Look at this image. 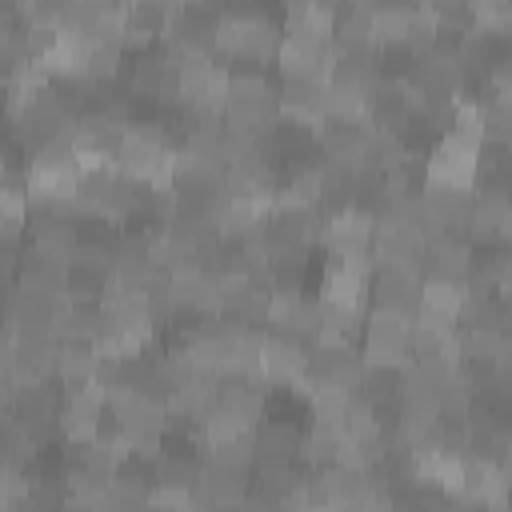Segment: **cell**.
<instances>
[{"label": "cell", "instance_id": "1", "mask_svg": "<svg viewBox=\"0 0 512 512\" xmlns=\"http://www.w3.org/2000/svg\"><path fill=\"white\" fill-rule=\"evenodd\" d=\"M284 20H272L256 0H228L216 24V56L228 64H272Z\"/></svg>", "mask_w": 512, "mask_h": 512}, {"label": "cell", "instance_id": "2", "mask_svg": "<svg viewBox=\"0 0 512 512\" xmlns=\"http://www.w3.org/2000/svg\"><path fill=\"white\" fill-rule=\"evenodd\" d=\"M228 100L224 124L244 136H272L280 124V84L264 72V64H228Z\"/></svg>", "mask_w": 512, "mask_h": 512}, {"label": "cell", "instance_id": "3", "mask_svg": "<svg viewBox=\"0 0 512 512\" xmlns=\"http://www.w3.org/2000/svg\"><path fill=\"white\" fill-rule=\"evenodd\" d=\"M316 296L328 312L364 316L372 304V260L368 256H324Z\"/></svg>", "mask_w": 512, "mask_h": 512}, {"label": "cell", "instance_id": "4", "mask_svg": "<svg viewBox=\"0 0 512 512\" xmlns=\"http://www.w3.org/2000/svg\"><path fill=\"white\" fill-rule=\"evenodd\" d=\"M356 344H360V356H364L368 368L400 372V368L412 360V316L384 312V308H368Z\"/></svg>", "mask_w": 512, "mask_h": 512}, {"label": "cell", "instance_id": "5", "mask_svg": "<svg viewBox=\"0 0 512 512\" xmlns=\"http://www.w3.org/2000/svg\"><path fill=\"white\" fill-rule=\"evenodd\" d=\"M132 100H148L156 108H180V64L164 52V44L132 52L120 76Z\"/></svg>", "mask_w": 512, "mask_h": 512}, {"label": "cell", "instance_id": "6", "mask_svg": "<svg viewBox=\"0 0 512 512\" xmlns=\"http://www.w3.org/2000/svg\"><path fill=\"white\" fill-rule=\"evenodd\" d=\"M228 60L216 52H196L180 60V108L200 116H224L228 100Z\"/></svg>", "mask_w": 512, "mask_h": 512}, {"label": "cell", "instance_id": "7", "mask_svg": "<svg viewBox=\"0 0 512 512\" xmlns=\"http://www.w3.org/2000/svg\"><path fill=\"white\" fill-rule=\"evenodd\" d=\"M336 56V44L328 32H308V28H284L280 48H276V72L280 80H324L328 64Z\"/></svg>", "mask_w": 512, "mask_h": 512}, {"label": "cell", "instance_id": "8", "mask_svg": "<svg viewBox=\"0 0 512 512\" xmlns=\"http://www.w3.org/2000/svg\"><path fill=\"white\" fill-rule=\"evenodd\" d=\"M256 376L268 384V392H296L304 384V376H308V340L268 328Z\"/></svg>", "mask_w": 512, "mask_h": 512}, {"label": "cell", "instance_id": "9", "mask_svg": "<svg viewBox=\"0 0 512 512\" xmlns=\"http://www.w3.org/2000/svg\"><path fill=\"white\" fill-rule=\"evenodd\" d=\"M424 232L416 220L400 208H384L372 228V268H392V264H420L424 256Z\"/></svg>", "mask_w": 512, "mask_h": 512}, {"label": "cell", "instance_id": "10", "mask_svg": "<svg viewBox=\"0 0 512 512\" xmlns=\"http://www.w3.org/2000/svg\"><path fill=\"white\" fill-rule=\"evenodd\" d=\"M104 424H108V396H104L96 384L64 392V408H60V448H84V444H92Z\"/></svg>", "mask_w": 512, "mask_h": 512}, {"label": "cell", "instance_id": "11", "mask_svg": "<svg viewBox=\"0 0 512 512\" xmlns=\"http://www.w3.org/2000/svg\"><path fill=\"white\" fill-rule=\"evenodd\" d=\"M316 324H320V296L316 292H304V284H276L272 288L264 328L288 332V336H300V340H312Z\"/></svg>", "mask_w": 512, "mask_h": 512}, {"label": "cell", "instance_id": "12", "mask_svg": "<svg viewBox=\"0 0 512 512\" xmlns=\"http://www.w3.org/2000/svg\"><path fill=\"white\" fill-rule=\"evenodd\" d=\"M372 228L376 216L348 204L324 216V232H320V252L324 256H368L372 260Z\"/></svg>", "mask_w": 512, "mask_h": 512}, {"label": "cell", "instance_id": "13", "mask_svg": "<svg viewBox=\"0 0 512 512\" xmlns=\"http://www.w3.org/2000/svg\"><path fill=\"white\" fill-rule=\"evenodd\" d=\"M420 284H424L420 264L372 268V304L368 308H384V312H400V316H412L416 320Z\"/></svg>", "mask_w": 512, "mask_h": 512}, {"label": "cell", "instance_id": "14", "mask_svg": "<svg viewBox=\"0 0 512 512\" xmlns=\"http://www.w3.org/2000/svg\"><path fill=\"white\" fill-rule=\"evenodd\" d=\"M256 444V464L252 468H280V464H300V444H304V428H296L292 420L280 416H264L252 432Z\"/></svg>", "mask_w": 512, "mask_h": 512}, {"label": "cell", "instance_id": "15", "mask_svg": "<svg viewBox=\"0 0 512 512\" xmlns=\"http://www.w3.org/2000/svg\"><path fill=\"white\" fill-rule=\"evenodd\" d=\"M464 300H468V284H452V280L424 276V284H420V304H416V324L460 328Z\"/></svg>", "mask_w": 512, "mask_h": 512}, {"label": "cell", "instance_id": "16", "mask_svg": "<svg viewBox=\"0 0 512 512\" xmlns=\"http://www.w3.org/2000/svg\"><path fill=\"white\" fill-rule=\"evenodd\" d=\"M100 368H104V352H100V344H92V340H72V336L60 340L52 376H56V384H60L64 392L96 384V380H100Z\"/></svg>", "mask_w": 512, "mask_h": 512}, {"label": "cell", "instance_id": "17", "mask_svg": "<svg viewBox=\"0 0 512 512\" xmlns=\"http://www.w3.org/2000/svg\"><path fill=\"white\" fill-rule=\"evenodd\" d=\"M280 120L316 128L324 120V80H280Z\"/></svg>", "mask_w": 512, "mask_h": 512}]
</instances>
